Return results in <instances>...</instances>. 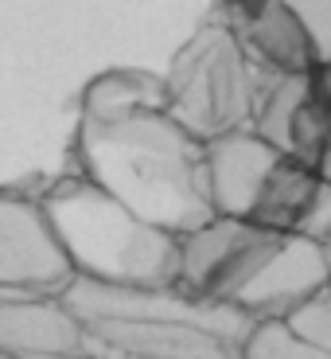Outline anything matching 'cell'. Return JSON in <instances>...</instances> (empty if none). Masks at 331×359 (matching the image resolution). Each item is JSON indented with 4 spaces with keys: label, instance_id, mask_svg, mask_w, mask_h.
<instances>
[{
    "label": "cell",
    "instance_id": "cell-1",
    "mask_svg": "<svg viewBox=\"0 0 331 359\" xmlns=\"http://www.w3.org/2000/svg\"><path fill=\"white\" fill-rule=\"evenodd\" d=\"M74 156L82 180L176 238L215 219L206 196V144L168 117L160 79L153 74L113 71L90 82Z\"/></svg>",
    "mask_w": 331,
    "mask_h": 359
},
{
    "label": "cell",
    "instance_id": "cell-2",
    "mask_svg": "<svg viewBox=\"0 0 331 359\" xmlns=\"http://www.w3.org/2000/svg\"><path fill=\"white\" fill-rule=\"evenodd\" d=\"M328 243L215 215L179 238V289L250 320H281L328 289Z\"/></svg>",
    "mask_w": 331,
    "mask_h": 359
},
{
    "label": "cell",
    "instance_id": "cell-3",
    "mask_svg": "<svg viewBox=\"0 0 331 359\" xmlns=\"http://www.w3.org/2000/svg\"><path fill=\"white\" fill-rule=\"evenodd\" d=\"M43 219L71 278L121 289L179 285V238L136 219L82 176H63L39 196Z\"/></svg>",
    "mask_w": 331,
    "mask_h": 359
},
{
    "label": "cell",
    "instance_id": "cell-4",
    "mask_svg": "<svg viewBox=\"0 0 331 359\" xmlns=\"http://www.w3.org/2000/svg\"><path fill=\"white\" fill-rule=\"evenodd\" d=\"M206 196L211 211L223 219L304 234L316 243H328L331 234L328 176L285 156L253 129L206 141Z\"/></svg>",
    "mask_w": 331,
    "mask_h": 359
},
{
    "label": "cell",
    "instance_id": "cell-5",
    "mask_svg": "<svg viewBox=\"0 0 331 359\" xmlns=\"http://www.w3.org/2000/svg\"><path fill=\"white\" fill-rule=\"evenodd\" d=\"M253 90L258 71L230 24H203L160 79L168 117L203 144L234 129H250Z\"/></svg>",
    "mask_w": 331,
    "mask_h": 359
},
{
    "label": "cell",
    "instance_id": "cell-6",
    "mask_svg": "<svg viewBox=\"0 0 331 359\" xmlns=\"http://www.w3.org/2000/svg\"><path fill=\"white\" fill-rule=\"evenodd\" d=\"M59 301L71 309L82 328L98 320H168V324L203 328V332L218 336L230 348H242L246 332L253 324L250 316L223 309V305H211V301H199V297L183 293L179 285L121 289V285H98V281L71 278V285L59 293Z\"/></svg>",
    "mask_w": 331,
    "mask_h": 359
},
{
    "label": "cell",
    "instance_id": "cell-7",
    "mask_svg": "<svg viewBox=\"0 0 331 359\" xmlns=\"http://www.w3.org/2000/svg\"><path fill=\"white\" fill-rule=\"evenodd\" d=\"M250 129L285 156L323 172L328 164V90L323 71L308 74H258ZM328 176V172H323Z\"/></svg>",
    "mask_w": 331,
    "mask_h": 359
},
{
    "label": "cell",
    "instance_id": "cell-8",
    "mask_svg": "<svg viewBox=\"0 0 331 359\" xmlns=\"http://www.w3.org/2000/svg\"><path fill=\"white\" fill-rule=\"evenodd\" d=\"M66 285L71 266L39 199L0 191V297H59Z\"/></svg>",
    "mask_w": 331,
    "mask_h": 359
},
{
    "label": "cell",
    "instance_id": "cell-9",
    "mask_svg": "<svg viewBox=\"0 0 331 359\" xmlns=\"http://www.w3.org/2000/svg\"><path fill=\"white\" fill-rule=\"evenodd\" d=\"M0 355L94 359V344L59 297H0Z\"/></svg>",
    "mask_w": 331,
    "mask_h": 359
},
{
    "label": "cell",
    "instance_id": "cell-10",
    "mask_svg": "<svg viewBox=\"0 0 331 359\" xmlns=\"http://www.w3.org/2000/svg\"><path fill=\"white\" fill-rule=\"evenodd\" d=\"M230 32L238 36L250 63L258 59L265 74H308L323 71L308 36L285 8V0H234Z\"/></svg>",
    "mask_w": 331,
    "mask_h": 359
},
{
    "label": "cell",
    "instance_id": "cell-11",
    "mask_svg": "<svg viewBox=\"0 0 331 359\" xmlns=\"http://www.w3.org/2000/svg\"><path fill=\"white\" fill-rule=\"evenodd\" d=\"M238 355L242 359H331V351H320L312 344L296 340L281 320H253Z\"/></svg>",
    "mask_w": 331,
    "mask_h": 359
},
{
    "label": "cell",
    "instance_id": "cell-12",
    "mask_svg": "<svg viewBox=\"0 0 331 359\" xmlns=\"http://www.w3.org/2000/svg\"><path fill=\"white\" fill-rule=\"evenodd\" d=\"M281 324H285L296 340L312 344V348H320V351H331V289H316L312 297L296 301V305L281 316Z\"/></svg>",
    "mask_w": 331,
    "mask_h": 359
},
{
    "label": "cell",
    "instance_id": "cell-13",
    "mask_svg": "<svg viewBox=\"0 0 331 359\" xmlns=\"http://www.w3.org/2000/svg\"><path fill=\"white\" fill-rule=\"evenodd\" d=\"M285 8L293 12L300 32L308 36L316 59L328 67V59H331V0H285Z\"/></svg>",
    "mask_w": 331,
    "mask_h": 359
},
{
    "label": "cell",
    "instance_id": "cell-14",
    "mask_svg": "<svg viewBox=\"0 0 331 359\" xmlns=\"http://www.w3.org/2000/svg\"><path fill=\"white\" fill-rule=\"evenodd\" d=\"M218 359H242V355H218Z\"/></svg>",
    "mask_w": 331,
    "mask_h": 359
},
{
    "label": "cell",
    "instance_id": "cell-15",
    "mask_svg": "<svg viewBox=\"0 0 331 359\" xmlns=\"http://www.w3.org/2000/svg\"><path fill=\"white\" fill-rule=\"evenodd\" d=\"M0 359H8V355H0Z\"/></svg>",
    "mask_w": 331,
    "mask_h": 359
}]
</instances>
